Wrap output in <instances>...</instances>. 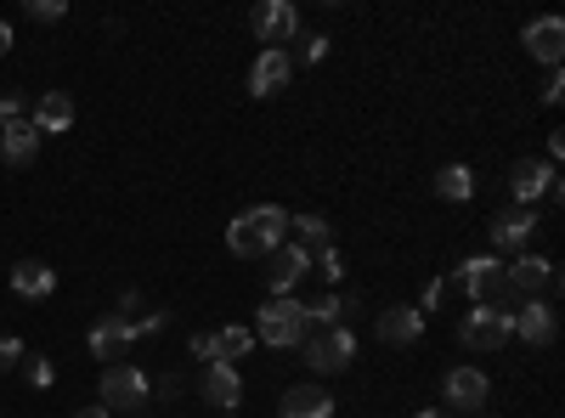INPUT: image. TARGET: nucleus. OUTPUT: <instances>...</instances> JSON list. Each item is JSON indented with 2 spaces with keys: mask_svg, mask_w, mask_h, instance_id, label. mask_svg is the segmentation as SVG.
Listing matches in <instances>:
<instances>
[{
  "mask_svg": "<svg viewBox=\"0 0 565 418\" xmlns=\"http://www.w3.org/2000/svg\"><path fill=\"white\" fill-rule=\"evenodd\" d=\"M277 244H289V210L282 204H255L226 226V249L238 260H266Z\"/></svg>",
  "mask_w": 565,
  "mask_h": 418,
  "instance_id": "obj_1",
  "label": "nucleus"
},
{
  "mask_svg": "<svg viewBox=\"0 0 565 418\" xmlns=\"http://www.w3.org/2000/svg\"><path fill=\"white\" fill-rule=\"evenodd\" d=\"M164 322H170V311H148V317H136V322H125V317H103L97 329L85 334V345H90V356L97 362H125V351L130 345H141V340H153V334H164Z\"/></svg>",
  "mask_w": 565,
  "mask_h": 418,
  "instance_id": "obj_2",
  "label": "nucleus"
},
{
  "mask_svg": "<svg viewBox=\"0 0 565 418\" xmlns=\"http://www.w3.org/2000/svg\"><path fill=\"white\" fill-rule=\"evenodd\" d=\"M260 345H271V351H289V345H300L306 340V311H300V300L289 294V300H266L260 306V322L249 329Z\"/></svg>",
  "mask_w": 565,
  "mask_h": 418,
  "instance_id": "obj_3",
  "label": "nucleus"
},
{
  "mask_svg": "<svg viewBox=\"0 0 565 418\" xmlns=\"http://www.w3.org/2000/svg\"><path fill=\"white\" fill-rule=\"evenodd\" d=\"M514 340V317L509 311H498V306H469V317L458 322V345L463 351H498V345H509Z\"/></svg>",
  "mask_w": 565,
  "mask_h": 418,
  "instance_id": "obj_4",
  "label": "nucleus"
},
{
  "mask_svg": "<svg viewBox=\"0 0 565 418\" xmlns=\"http://www.w3.org/2000/svg\"><path fill=\"white\" fill-rule=\"evenodd\" d=\"M148 396H153V379L141 374V367H130V362H114L103 374V407L108 412H141Z\"/></svg>",
  "mask_w": 565,
  "mask_h": 418,
  "instance_id": "obj_5",
  "label": "nucleus"
},
{
  "mask_svg": "<svg viewBox=\"0 0 565 418\" xmlns=\"http://www.w3.org/2000/svg\"><path fill=\"white\" fill-rule=\"evenodd\" d=\"M503 283L521 294V300H543V294H554L559 289V266L548 260V255H514V266H503Z\"/></svg>",
  "mask_w": 565,
  "mask_h": 418,
  "instance_id": "obj_6",
  "label": "nucleus"
},
{
  "mask_svg": "<svg viewBox=\"0 0 565 418\" xmlns=\"http://www.w3.org/2000/svg\"><path fill=\"white\" fill-rule=\"evenodd\" d=\"M249 29L260 40V52H282V45L300 34V12L289 7V0H260V7L249 12Z\"/></svg>",
  "mask_w": 565,
  "mask_h": 418,
  "instance_id": "obj_7",
  "label": "nucleus"
},
{
  "mask_svg": "<svg viewBox=\"0 0 565 418\" xmlns=\"http://www.w3.org/2000/svg\"><path fill=\"white\" fill-rule=\"evenodd\" d=\"M509 187H514V204H526V210H537V199L559 204V170L548 159H514Z\"/></svg>",
  "mask_w": 565,
  "mask_h": 418,
  "instance_id": "obj_8",
  "label": "nucleus"
},
{
  "mask_svg": "<svg viewBox=\"0 0 565 418\" xmlns=\"http://www.w3.org/2000/svg\"><path fill=\"white\" fill-rule=\"evenodd\" d=\"M492 244L498 249H509V255H526L532 249V238H537V232H543V215L537 210H526V204H509V210H498L492 215Z\"/></svg>",
  "mask_w": 565,
  "mask_h": 418,
  "instance_id": "obj_9",
  "label": "nucleus"
},
{
  "mask_svg": "<svg viewBox=\"0 0 565 418\" xmlns=\"http://www.w3.org/2000/svg\"><path fill=\"white\" fill-rule=\"evenodd\" d=\"M306 362L317 367V374H340V367L356 362V334L351 329H317L306 340Z\"/></svg>",
  "mask_w": 565,
  "mask_h": 418,
  "instance_id": "obj_10",
  "label": "nucleus"
},
{
  "mask_svg": "<svg viewBox=\"0 0 565 418\" xmlns=\"http://www.w3.org/2000/svg\"><path fill=\"white\" fill-rule=\"evenodd\" d=\"M306 271H311V249H300V244H277V249L266 255V289H271V300H289Z\"/></svg>",
  "mask_w": 565,
  "mask_h": 418,
  "instance_id": "obj_11",
  "label": "nucleus"
},
{
  "mask_svg": "<svg viewBox=\"0 0 565 418\" xmlns=\"http://www.w3.org/2000/svg\"><path fill=\"white\" fill-rule=\"evenodd\" d=\"M487 396H492V385H487L481 367L463 362V367H452V374H447V407H452V412H481Z\"/></svg>",
  "mask_w": 565,
  "mask_h": 418,
  "instance_id": "obj_12",
  "label": "nucleus"
},
{
  "mask_svg": "<svg viewBox=\"0 0 565 418\" xmlns=\"http://www.w3.org/2000/svg\"><path fill=\"white\" fill-rule=\"evenodd\" d=\"M452 283H458L469 300L481 306V300H492V289L503 283V260H498V255H469V260L458 266V277H452Z\"/></svg>",
  "mask_w": 565,
  "mask_h": 418,
  "instance_id": "obj_13",
  "label": "nucleus"
},
{
  "mask_svg": "<svg viewBox=\"0 0 565 418\" xmlns=\"http://www.w3.org/2000/svg\"><path fill=\"white\" fill-rule=\"evenodd\" d=\"M521 45H526L543 68H559V57H565V23H559V18H537V23L521 29Z\"/></svg>",
  "mask_w": 565,
  "mask_h": 418,
  "instance_id": "obj_14",
  "label": "nucleus"
},
{
  "mask_svg": "<svg viewBox=\"0 0 565 418\" xmlns=\"http://www.w3.org/2000/svg\"><path fill=\"white\" fill-rule=\"evenodd\" d=\"M514 334H521L526 345H554L559 340V317L548 300H526L521 311H514Z\"/></svg>",
  "mask_w": 565,
  "mask_h": 418,
  "instance_id": "obj_15",
  "label": "nucleus"
},
{
  "mask_svg": "<svg viewBox=\"0 0 565 418\" xmlns=\"http://www.w3.org/2000/svg\"><path fill=\"white\" fill-rule=\"evenodd\" d=\"M277 418H334V396L322 385H289L277 401Z\"/></svg>",
  "mask_w": 565,
  "mask_h": 418,
  "instance_id": "obj_16",
  "label": "nucleus"
},
{
  "mask_svg": "<svg viewBox=\"0 0 565 418\" xmlns=\"http://www.w3.org/2000/svg\"><path fill=\"white\" fill-rule=\"evenodd\" d=\"M204 401L210 407H221V412H232L244 401V379H238V367L232 362H204Z\"/></svg>",
  "mask_w": 565,
  "mask_h": 418,
  "instance_id": "obj_17",
  "label": "nucleus"
},
{
  "mask_svg": "<svg viewBox=\"0 0 565 418\" xmlns=\"http://www.w3.org/2000/svg\"><path fill=\"white\" fill-rule=\"evenodd\" d=\"M373 334H380V345H418L424 317H418V306H391L380 322H373Z\"/></svg>",
  "mask_w": 565,
  "mask_h": 418,
  "instance_id": "obj_18",
  "label": "nucleus"
},
{
  "mask_svg": "<svg viewBox=\"0 0 565 418\" xmlns=\"http://www.w3.org/2000/svg\"><path fill=\"white\" fill-rule=\"evenodd\" d=\"M289 79H295V57L289 52H260L255 68H249V90H255V97H277Z\"/></svg>",
  "mask_w": 565,
  "mask_h": 418,
  "instance_id": "obj_19",
  "label": "nucleus"
},
{
  "mask_svg": "<svg viewBox=\"0 0 565 418\" xmlns=\"http://www.w3.org/2000/svg\"><path fill=\"white\" fill-rule=\"evenodd\" d=\"M29 125H34L40 136L68 130V125H74V97H68V90H45V97L29 108Z\"/></svg>",
  "mask_w": 565,
  "mask_h": 418,
  "instance_id": "obj_20",
  "label": "nucleus"
},
{
  "mask_svg": "<svg viewBox=\"0 0 565 418\" xmlns=\"http://www.w3.org/2000/svg\"><path fill=\"white\" fill-rule=\"evenodd\" d=\"M12 289H18L23 300H52V294H57V271L45 266V260H18V266H12Z\"/></svg>",
  "mask_w": 565,
  "mask_h": 418,
  "instance_id": "obj_21",
  "label": "nucleus"
},
{
  "mask_svg": "<svg viewBox=\"0 0 565 418\" xmlns=\"http://www.w3.org/2000/svg\"><path fill=\"white\" fill-rule=\"evenodd\" d=\"M34 153H40V130H34L29 119H12L7 130H0V159H7L12 170H18V164H29Z\"/></svg>",
  "mask_w": 565,
  "mask_h": 418,
  "instance_id": "obj_22",
  "label": "nucleus"
},
{
  "mask_svg": "<svg viewBox=\"0 0 565 418\" xmlns=\"http://www.w3.org/2000/svg\"><path fill=\"white\" fill-rule=\"evenodd\" d=\"M300 311H306V329H340V317L356 311V294L351 300L345 294H317V300H300Z\"/></svg>",
  "mask_w": 565,
  "mask_h": 418,
  "instance_id": "obj_23",
  "label": "nucleus"
},
{
  "mask_svg": "<svg viewBox=\"0 0 565 418\" xmlns=\"http://www.w3.org/2000/svg\"><path fill=\"white\" fill-rule=\"evenodd\" d=\"M436 193H441L447 204H469V199H476V170H469V164H441Z\"/></svg>",
  "mask_w": 565,
  "mask_h": 418,
  "instance_id": "obj_24",
  "label": "nucleus"
},
{
  "mask_svg": "<svg viewBox=\"0 0 565 418\" xmlns=\"http://www.w3.org/2000/svg\"><path fill=\"white\" fill-rule=\"evenodd\" d=\"M210 351H215V362H238V356L255 351V334L249 329H221V334H210Z\"/></svg>",
  "mask_w": 565,
  "mask_h": 418,
  "instance_id": "obj_25",
  "label": "nucleus"
},
{
  "mask_svg": "<svg viewBox=\"0 0 565 418\" xmlns=\"http://www.w3.org/2000/svg\"><path fill=\"white\" fill-rule=\"evenodd\" d=\"M289 232H295V244L300 249H328V221L322 215H289Z\"/></svg>",
  "mask_w": 565,
  "mask_h": 418,
  "instance_id": "obj_26",
  "label": "nucleus"
},
{
  "mask_svg": "<svg viewBox=\"0 0 565 418\" xmlns=\"http://www.w3.org/2000/svg\"><path fill=\"white\" fill-rule=\"evenodd\" d=\"M29 108H34L29 90H7V97H0V130H7L12 119H29Z\"/></svg>",
  "mask_w": 565,
  "mask_h": 418,
  "instance_id": "obj_27",
  "label": "nucleus"
},
{
  "mask_svg": "<svg viewBox=\"0 0 565 418\" xmlns=\"http://www.w3.org/2000/svg\"><path fill=\"white\" fill-rule=\"evenodd\" d=\"M311 266H317V277H328V283H340V277H345V255H340L334 244L317 249V255H311Z\"/></svg>",
  "mask_w": 565,
  "mask_h": 418,
  "instance_id": "obj_28",
  "label": "nucleus"
},
{
  "mask_svg": "<svg viewBox=\"0 0 565 418\" xmlns=\"http://www.w3.org/2000/svg\"><path fill=\"white\" fill-rule=\"evenodd\" d=\"M23 12H29L34 23H63V18H68L63 0H23Z\"/></svg>",
  "mask_w": 565,
  "mask_h": 418,
  "instance_id": "obj_29",
  "label": "nucleus"
},
{
  "mask_svg": "<svg viewBox=\"0 0 565 418\" xmlns=\"http://www.w3.org/2000/svg\"><path fill=\"white\" fill-rule=\"evenodd\" d=\"M23 362H29V356H23ZM52 379H57V374H52V362L34 356V362H29V385H34V390H52Z\"/></svg>",
  "mask_w": 565,
  "mask_h": 418,
  "instance_id": "obj_30",
  "label": "nucleus"
},
{
  "mask_svg": "<svg viewBox=\"0 0 565 418\" xmlns=\"http://www.w3.org/2000/svg\"><path fill=\"white\" fill-rule=\"evenodd\" d=\"M29 351H23V340H12V334H0V374H7V367H18Z\"/></svg>",
  "mask_w": 565,
  "mask_h": 418,
  "instance_id": "obj_31",
  "label": "nucleus"
},
{
  "mask_svg": "<svg viewBox=\"0 0 565 418\" xmlns=\"http://www.w3.org/2000/svg\"><path fill=\"white\" fill-rule=\"evenodd\" d=\"M441 300H447V277H436V283L424 289V300H418V317H430V311H436Z\"/></svg>",
  "mask_w": 565,
  "mask_h": 418,
  "instance_id": "obj_32",
  "label": "nucleus"
},
{
  "mask_svg": "<svg viewBox=\"0 0 565 418\" xmlns=\"http://www.w3.org/2000/svg\"><path fill=\"white\" fill-rule=\"evenodd\" d=\"M559 97H565V74H559V68H548V79H543V103H548V108H559Z\"/></svg>",
  "mask_w": 565,
  "mask_h": 418,
  "instance_id": "obj_33",
  "label": "nucleus"
},
{
  "mask_svg": "<svg viewBox=\"0 0 565 418\" xmlns=\"http://www.w3.org/2000/svg\"><path fill=\"white\" fill-rule=\"evenodd\" d=\"M322 57H328V34H311L306 40V63H322Z\"/></svg>",
  "mask_w": 565,
  "mask_h": 418,
  "instance_id": "obj_34",
  "label": "nucleus"
},
{
  "mask_svg": "<svg viewBox=\"0 0 565 418\" xmlns=\"http://www.w3.org/2000/svg\"><path fill=\"white\" fill-rule=\"evenodd\" d=\"M186 351H193L199 362H215V351H210V334H193V340H186Z\"/></svg>",
  "mask_w": 565,
  "mask_h": 418,
  "instance_id": "obj_35",
  "label": "nucleus"
},
{
  "mask_svg": "<svg viewBox=\"0 0 565 418\" xmlns=\"http://www.w3.org/2000/svg\"><path fill=\"white\" fill-rule=\"evenodd\" d=\"M7 52H12V23L0 18V57H7Z\"/></svg>",
  "mask_w": 565,
  "mask_h": 418,
  "instance_id": "obj_36",
  "label": "nucleus"
},
{
  "mask_svg": "<svg viewBox=\"0 0 565 418\" xmlns=\"http://www.w3.org/2000/svg\"><path fill=\"white\" fill-rule=\"evenodd\" d=\"M74 418H114V412H108V407H79Z\"/></svg>",
  "mask_w": 565,
  "mask_h": 418,
  "instance_id": "obj_37",
  "label": "nucleus"
},
{
  "mask_svg": "<svg viewBox=\"0 0 565 418\" xmlns=\"http://www.w3.org/2000/svg\"><path fill=\"white\" fill-rule=\"evenodd\" d=\"M413 418H441V412H436V407H430V412H413Z\"/></svg>",
  "mask_w": 565,
  "mask_h": 418,
  "instance_id": "obj_38",
  "label": "nucleus"
},
{
  "mask_svg": "<svg viewBox=\"0 0 565 418\" xmlns=\"http://www.w3.org/2000/svg\"><path fill=\"white\" fill-rule=\"evenodd\" d=\"M221 418H238V412H221Z\"/></svg>",
  "mask_w": 565,
  "mask_h": 418,
  "instance_id": "obj_39",
  "label": "nucleus"
}]
</instances>
